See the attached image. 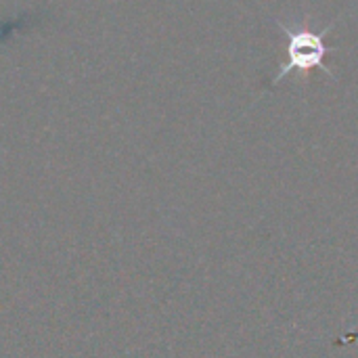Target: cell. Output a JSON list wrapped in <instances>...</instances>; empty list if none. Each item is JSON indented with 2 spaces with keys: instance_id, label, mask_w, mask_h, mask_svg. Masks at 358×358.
<instances>
[{
  "instance_id": "6da1fadb",
  "label": "cell",
  "mask_w": 358,
  "mask_h": 358,
  "mask_svg": "<svg viewBox=\"0 0 358 358\" xmlns=\"http://www.w3.org/2000/svg\"><path fill=\"white\" fill-rule=\"evenodd\" d=\"M279 27L285 31L287 36V61L279 67V71L271 78V86H277V82H281L285 76L289 73H300V76H308L310 69H323V59L327 57V52L331 50V46L325 42V34L336 25H327V29L323 31H313L306 23L302 25H285L283 21H277ZM327 76H331V71H327Z\"/></svg>"
}]
</instances>
